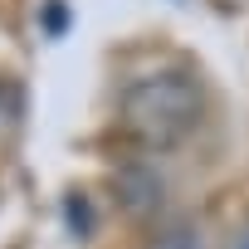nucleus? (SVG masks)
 Segmentation results:
<instances>
[{"mask_svg":"<svg viewBox=\"0 0 249 249\" xmlns=\"http://www.w3.org/2000/svg\"><path fill=\"white\" fill-rule=\"evenodd\" d=\"M122 112H127V122L142 137L171 142V137H181L196 122L200 88L186 73H152V78H137L127 93H122Z\"/></svg>","mask_w":249,"mask_h":249,"instance_id":"nucleus-1","label":"nucleus"},{"mask_svg":"<svg viewBox=\"0 0 249 249\" xmlns=\"http://www.w3.org/2000/svg\"><path fill=\"white\" fill-rule=\"evenodd\" d=\"M117 200L127 205L132 215L157 210V205H161V176H157L152 166H142V161L122 166V171H117Z\"/></svg>","mask_w":249,"mask_h":249,"instance_id":"nucleus-2","label":"nucleus"},{"mask_svg":"<svg viewBox=\"0 0 249 249\" xmlns=\"http://www.w3.org/2000/svg\"><path fill=\"white\" fill-rule=\"evenodd\" d=\"M64 220H69V230H73L78 239H88V234L98 230V215H93V200H88L83 191H73V196L64 200Z\"/></svg>","mask_w":249,"mask_h":249,"instance_id":"nucleus-3","label":"nucleus"},{"mask_svg":"<svg viewBox=\"0 0 249 249\" xmlns=\"http://www.w3.org/2000/svg\"><path fill=\"white\" fill-rule=\"evenodd\" d=\"M152 249H200V230L196 225H171L166 234H157Z\"/></svg>","mask_w":249,"mask_h":249,"instance_id":"nucleus-4","label":"nucleus"},{"mask_svg":"<svg viewBox=\"0 0 249 249\" xmlns=\"http://www.w3.org/2000/svg\"><path fill=\"white\" fill-rule=\"evenodd\" d=\"M230 249H249V230H244V234H234V244H230Z\"/></svg>","mask_w":249,"mask_h":249,"instance_id":"nucleus-6","label":"nucleus"},{"mask_svg":"<svg viewBox=\"0 0 249 249\" xmlns=\"http://www.w3.org/2000/svg\"><path fill=\"white\" fill-rule=\"evenodd\" d=\"M39 25H44V35H64L69 30V5H64V0H49V5H44V15H39Z\"/></svg>","mask_w":249,"mask_h":249,"instance_id":"nucleus-5","label":"nucleus"}]
</instances>
